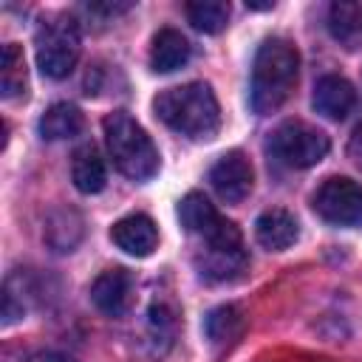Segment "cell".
I'll return each mask as SVG.
<instances>
[{"label": "cell", "mask_w": 362, "mask_h": 362, "mask_svg": "<svg viewBox=\"0 0 362 362\" xmlns=\"http://www.w3.org/2000/svg\"><path fill=\"white\" fill-rule=\"evenodd\" d=\"M297 74H300L297 45L283 37L263 40L252 65V85H249L252 110L260 116L280 110L297 85Z\"/></svg>", "instance_id": "cell-1"}, {"label": "cell", "mask_w": 362, "mask_h": 362, "mask_svg": "<svg viewBox=\"0 0 362 362\" xmlns=\"http://www.w3.org/2000/svg\"><path fill=\"white\" fill-rule=\"evenodd\" d=\"M158 119L189 139H209L221 124V107L206 82H187L167 88L153 102Z\"/></svg>", "instance_id": "cell-2"}, {"label": "cell", "mask_w": 362, "mask_h": 362, "mask_svg": "<svg viewBox=\"0 0 362 362\" xmlns=\"http://www.w3.org/2000/svg\"><path fill=\"white\" fill-rule=\"evenodd\" d=\"M105 141L116 170L133 181H147L158 173V150L147 130L124 110L105 116Z\"/></svg>", "instance_id": "cell-3"}, {"label": "cell", "mask_w": 362, "mask_h": 362, "mask_svg": "<svg viewBox=\"0 0 362 362\" xmlns=\"http://www.w3.org/2000/svg\"><path fill=\"white\" fill-rule=\"evenodd\" d=\"M82 37L71 14H54L37 28V65L48 79H65L79 59Z\"/></svg>", "instance_id": "cell-4"}, {"label": "cell", "mask_w": 362, "mask_h": 362, "mask_svg": "<svg viewBox=\"0 0 362 362\" xmlns=\"http://www.w3.org/2000/svg\"><path fill=\"white\" fill-rule=\"evenodd\" d=\"M269 150L272 156L283 164V167H291V170H305V167H314L320 164L328 150H331V141L322 130H317L314 124H305V122H283L272 139H269Z\"/></svg>", "instance_id": "cell-5"}, {"label": "cell", "mask_w": 362, "mask_h": 362, "mask_svg": "<svg viewBox=\"0 0 362 362\" xmlns=\"http://www.w3.org/2000/svg\"><path fill=\"white\" fill-rule=\"evenodd\" d=\"M201 240H204V249L198 255V269L206 280H218V283L235 280L246 269L249 257L243 249V238L232 221L223 218V223Z\"/></svg>", "instance_id": "cell-6"}, {"label": "cell", "mask_w": 362, "mask_h": 362, "mask_svg": "<svg viewBox=\"0 0 362 362\" xmlns=\"http://www.w3.org/2000/svg\"><path fill=\"white\" fill-rule=\"evenodd\" d=\"M314 212L334 226H359L362 223V187L345 175L325 178L311 195Z\"/></svg>", "instance_id": "cell-7"}, {"label": "cell", "mask_w": 362, "mask_h": 362, "mask_svg": "<svg viewBox=\"0 0 362 362\" xmlns=\"http://www.w3.org/2000/svg\"><path fill=\"white\" fill-rule=\"evenodd\" d=\"M252 181H255V170L240 150L223 153L209 170V184L218 192V198L226 204H240L252 192Z\"/></svg>", "instance_id": "cell-8"}, {"label": "cell", "mask_w": 362, "mask_h": 362, "mask_svg": "<svg viewBox=\"0 0 362 362\" xmlns=\"http://www.w3.org/2000/svg\"><path fill=\"white\" fill-rule=\"evenodd\" d=\"M311 102H314V110L320 116L334 119V122H342L356 107V90H354V85L345 76L325 74V76L317 79Z\"/></svg>", "instance_id": "cell-9"}, {"label": "cell", "mask_w": 362, "mask_h": 362, "mask_svg": "<svg viewBox=\"0 0 362 362\" xmlns=\"http://www.w3.org/2000/svg\"><path fill=\"white\" fill-rule=\"evenodd\" d=\"M130 294H133V280L124 269H107L90 283V300L107 317H122L130 305Z\"/></svg>", "instance_id": "cell-10"}, {"label": "cell", "mask_w": 362, "mask_h": 362, "mask_svg": "<svg viewBox=\"0 0 362 362\" xmlns=\"http://www.w3.org/2000/svg\"><path fill=\"white\" fill-rule=\"evenodd\" d=\"M110 238H113V243H116L122 252H127V255H133V257H147V255L158 246V229H156V223H153L147 215H141V212L116 221L113 229H110Z\"/></svg>", "instance_id": "cell-11"}, {"label": "cell", "mask_w": 362, "mask_h": 362, "mask_svg": "<svg viewBox=\"0 0 362 362\" xmlns=\"http://www.w3.org/2000/svg\"><path fill=\"white\" fill-rule=\"evenodd\" d=\"M189 42L181 31L175 28H161L153 37V48H150V65L156 74H173L178 68H184L189 62Z\"/></svg>", "instance_id": "cell-12"}, {"label": "cell", "mask_w": 362, "mask_h": 362, "mask_svg": "<svg viewBox=\"0 0 362 362\" xmlns=\"http://www.w3.org/2000/svg\"><path fill=\"white\" fill-rule=\"evenodd\" d=\"M255 235H257L260 246H266L272 252H283V249H288L300 238V226H297L291 212H286V209H266L257 218V223H255Z\"/></svg>", "instance_id": "cell-13"}, {"label": "cell", "mask_w": 362, "mask_h": 362, "mask_svg": "<svg viewBox=\"0 0 362 362\" xmlns=\"http://www.w3.org/2000/svg\"><path fill=\"white\" fill-rule=\"evenodd\" d=\"M328 31L331 37L354 51L362 45V6L354 0H337L328 6Z\"/></svg>", "instance_id": "cell-14"}, {"label": "cell", "mask_w": 362, "mask_h": 362, "mask_svg": "<svg viewBox=\"0 0 362 362\" xmlns=\"http://www.w3.org/2000/svg\"><path fill=\"white\" fill-rule=\"evenodd\" d=\"M71 178H74V187L85 195H93V192H102L105 184H107V170H105V158L99 156V150L93 144H85L74 153V161H71Z\"/></svg>", "instance_id": "cell-15"}, {"label": "cell", "mask_w": 362, "mask_h": 362, "mask_svg": "<svg viewBox=\"0 0 362 362\" xmlns=\"http://www.w3.org/2000/svg\"><path fill=\"white\" fill-rule=\"evenodd\" d=\"M178 218H181L184 229L198 238H206L212 229H218L223 223L221 212L209 204V198L204 192H187L178 204Z\"/></svg>", "instance_id": "cell-16"}, {"label": "cell", "mask_w": 362, "mask_h": 362, "mask_svg": "<svg viewBox=\"0 0 362 362\" xmlns=\"http://www.w3.org/2000/svg\"><path fill=\"white\" fill-rule=\"evenodd\" d=\"M85 124V116L76 105H68V102H57L51 105L42 119H40V133L42 139L48 141H62V139H74Z\"/></svg>", "instance_id": "cell-17"}, {"label": "cell", "mask_w": 362, "mask_h": 362, "mask_svg": "<svg viewBox=\"0 0 362 362\" xmlns=\"http://www.w3.org/2000/svg\"><path fill=\"white\" fill-rule=\"evenodd\" d=\"M187 20L201 34H218L229 23V3H223V0H195V3H187Z\"/></svg>", "instance_id": "cell-18"}, {"label": "cell", "mask_w": 362, "mask_h": 362, "mask_svg": "<svg viewBox=\"0 0 362 362\" xmlns=\"http://www.w3.org/2000/svg\"><path fill=\"white\" fill-rule=\"evenodd\" d=\"M0 90L6 99H14L20 93H25V59L20 45L8 42L3 48V59H0Z\"/></svg>", "instance_id": "cell-19"}, {"label": "cell", "mask_w": 362, "mask_h": 362, "mask_svg": "<svg viewBox=\"0 0 362 362\" xmlns=\"http://www.w3.org/2000/svg\"><path fill=\"white\" fill-rule=\"evenodd\" d=\"M175 328H178V322H175L173 308L164 303H153L147 311V337H150V345L156 354H164L173 345Z\"/></svg>", "instance_id": "cell-20"}, {"label": "cell", "mask_w": 362, "mask_h": 362, "mask_svg": "<svg viewBox=\"0 0 362 362\" xmlns=\"http://www.w3.org/2000/svg\"><path fill=\"white\" fill-rule=\"evenodd\" d=\"M243 328V314L238 305H218L206 314V322H204V331L212 342H229L240 334Z\"/></svg>", "instance_id": "cell-21"}, {"label": "cell", "mask_w": 362, "mask_h": 362, "mask_svg": "<svg viewBox=\"0 0 362 362\" xmlns=\"http://www.w3.org/2000/svg\"><path fill=\"white\" fill-rule=\"evenodd\" d=\"M348 156H351V161L362 170V124L354 130V136H351V141H348Z\"/></svg>", "instance_id": "cell-22"}, {"label": "cell", "mask_w": 362, "mask_h": 362, "mask_svg": "<svg viewBox=\"0 0 362 362\" xmlns=\"http://www.w3.org/2000/svg\"><path fill=\"white\" fill-rule=\"evenodd\" d=\"M34 362H65V359H59V356H40V359H34Z\"/></svg>", "instance_id": "cell-23"}]
</instances>
